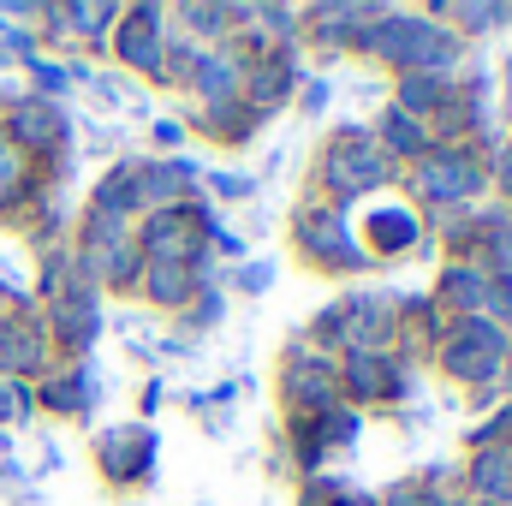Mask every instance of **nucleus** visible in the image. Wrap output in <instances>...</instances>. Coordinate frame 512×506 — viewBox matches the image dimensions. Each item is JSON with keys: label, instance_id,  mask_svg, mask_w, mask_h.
Returning <instances> with one entry per match:
<instances>
[{"label": "nucleus", "instance_id": "obj_1", "mask_svg": "<svg viewBox=\"0 0 512 506\" xmlns=\"http://www.w3.org/2000/svg\"><path fill=\"white\" fill-rule=\"evenodd\" d=\"M358 54H376L387 66H405V72H429V78H447L459 66V42L453 30H441L435 18H393V12H364L358 18Z\"/></svg>", "mask_w": 512, "mask_h": 506}, {"label": "nucleus", "instance_id": "obj_2", "mask_svg": "<svg viewBox=\"0 0 512 506\" xmlns=\"http://www.w3.org/2000/svg\"><path fill=\"white\" fill-rule=\"evenodd\" d=\"M292 239H298V251L310 256L322 274H358V268H370V256H364L352 221L340 209H298Z\"/></svg>", "mask_w": 512, "mask_h": 506}, {"label": "nucleus", "instance_id": "obj_3", "mask_svg": "<svg viewBox=\"0 0 512 506\" xmlns=\"http://www.w3.org/2000/svg\"><path fill=\"white\" fill-rule=\"evenodd\" d=\"M512 346H507V328H495V322H483V316H471V322H459L447 340H441V364H447V376L459 381H495L507 370Z\"/></svg>", "mask_w": 512, "mask_h": 506}, {"label": "nucleus", "instance_id": "obj_4", "mask_svg": "<svg viewBox=\"0 0 512 506\" xmlns=\"http://www.w3.org/2000/svg\"><path fill=\"white\" fill-rule=\"evenodd\" d=\"M322 185L334 197H364V191H382L387 185V155L364 137H340L328 155H322Z\"/></svg>", "mask_w": 512, "mask_h": 506}, {"label": "nucleus", "instance_id": "obj_5", "mask_svg": "<svg viewBox=\"0 0 512 506\" xmlns=\"http://www.w3.org/2000/svg\"><path fill=\"white\" fill-rule=\"evenodd\" d=\"M483 191V167L465 155V149H429L423 161H417V197H429V203H447V209H459L465 197H477Z\"/></svg>", "mask_w": 512, "mask_h": 506}, {"label": "nucleus", "instance_id": "obj_6", "mask_svg": "<svg viewBox=\"0 0 512 506\" xmlns=\"http://www.w3.org/2000/svg\"><path fill=\"white\" fill-rule=\"evenodd\" d=\"M161 6H131L120 12V30H114V42H120V60H126L131 72H149V78H161L167 72V36H161Z\"/></svg>", "mask_w": 512, "mask_h": 506}, {"label": "nucleus", "instance_id": "obj_7", "mask_svg": "<svg viewBox=\"0 0 512 506\" xmlns=\"http://www.w3.org/2000/svg\"><path fill=\"white\" fill-rule=\"evenodd\" d=\"M423 239V215L411 203H376L370 221H364V256H399V251H417Z\"/></svg>", "mask_w": 512, "mask_h": 506}, {"label": "nucleus", "instance_id": "obj_8", "mask_svg": "<svg viewBox=\"0 0 512 506\" xmlns=\"http://www.w3.org/2000/svg\"><path fill=\"white\" fill-rule=\"evenodd\" d=\"M96 459H102L108 483H143L149 465H155V435L149 429H114V435L96 441Z\"/></svg>", "mask_w": 512, "mask_h": 506}, {"label": "nucleus", "instance_id": "obj_9", "mask_svg": "<svg viewBox=\"0 0 512 506\" xmlns=\"http://www.w3.org/2000/svg\"><path fill=\"white\" fill-rule=\"evenodd\" d=\"M102 334V310H96V286H66L54 292V340L66 352H84Z\"/></svg>", "mask_w": 512, "mask_h": 506}, {"label": "nucleus", "instance_id": "obj_10", "mask_svg": "<svg viewBox=\"0 0 512 506\" xmlns=\"http://www.w3.org/2000/svg\"><path fill=\"white\" fill-rule=\"evenodd\" d=\"M48 364V334L30 322V316H6L0 322V376L18 381V376H36Z\"/></svg>", "mask_w": 512, "mask_h": 506}, {"label": "nucleus", "instance_id": "obj_11", "mask_svg": "<svg viewBox=\"0 0 512 506\" xmlns=\"http://www.w3.org/2000/svg\"><path fill=\"white\" fill-rule=\"evenodd\" d=\"M6 137L18 143V155H24V149L42 155V149H54V143L66 137V120H60L54 102H30V96H24V102L12 108V131H6Z\"/></svg>", "mask_w": 512, "mask_h": 506}, {"label": "nucleus", "instance_id": "obj_12", "mask_svg": "<svg viewBox=\"0 0 512 506\" xmlns=\"http://www.w3.org/2000/svg\"><path fill=\"white\" fill-rule=\"evenodd\" d=\"M340 381H346V393H352V399H393V393L405 387L399 364L382 358V352H352V358H346V370H340Z\"/></svg>", "mask_w": 512, "mask_h": 506}, {"label": "nucleus", "instance_id": "obj_13", "mask_svg": "<svg viewBox=\"0 0 512 506\" xmlns=\"http://www.w3.org/2000/svg\"><path fill=\"white\" fill-rule=\"evenodd\" d=\"M489 286H495V274L489 268H477V262H453L447 274H441V304L453 310V316H483L489 310Z\"/></svg>", "mask_w": 512, "mask_h": 506}, {"label": "nucleus", "instance_id": "obj_14", "mask_svg": "<svg viewBox=\"0 0 512 506\" xmlns=\"http://www.w3.org/2000/svg\"><path fill=\"white\" fill-rule=\"evenodd\" d=\"M286 399L304 405L310 417L328 411V405H334V370H328L322 358H298V364L286 370Z\"/></svg>", "mask_w": 512, "mask_h": 506}, {"label": "nucleus", "instance_id": "obj_15", "mask_svg": "<svg viewBox=\"0 0 512 506\" xmlns=\"http://www.w3.org/2000/svg\"><path fill=\"white\" fill-rule=\"evenodd\" d=\"M143 298L149 304H191L197 298V268H173V262H143Z\"/></svg>", "mask_w": 512, "mask_h": 506}, {"label": "nucleus", "instance_id": "obj_16", "mask_svg": "<svg viewBox=\"0 0 512 506\" xmlns=\"http://www.w3.org/2000/svg\"><path fill=\"white\" fill-rule=\"evenodd\" d=\"M453 102V78H429V72H405L399 78V114H447Z\"/></svg>", "mask_w": 512, "mask_h": 506}, {"label": "nucleus", "instance_id": "obj_17", "mask_svg": "<svg viewBox=\"0 0 512 506\" xmlns=\"http://www.w3.org/2000/svg\"><path fill=\"white\" fill-rule=\"evenodd\" d=\"M471 489L483 495V506H507L512 501V453L507 447H495V453H477L471 459Z\"/></svg>", "mask_w": 512, "mask_h": 506}, {"label": "nucleus", "instance_id": "obj_18", "mask_svg": "<svg viewBox=\"0 0 512 506\" xmlns=\"http://www.w3.org/2000/svg\"><path fill=\"white\" fill-rule=\"evenodd\" d=\"M42 399H48L60 417H84V411H90V370H84V364H72L66 376H54L48 387H42Z\"/></svg>", "mask_w": 512, "mask_h": 506}, {"label": "nucleus", "instance_id": "obj_19", "mask_svg": "<svg viewBox=\"0 0 512 506\" xmlns=\"http://www.w3.org/2000/svg\"><path fill=\"white\" fill-rule=\"evenodd\" d=\"M382 143L393 149V155H411V161H423L429 155V137H423V120H411V114H399V108H387V120H382Z\"/></svg>", "mask_w": 512, "mask_h": 506}, {"label": "nucleus", "instance_id": "obj_20", "mask_svg": "<svg viewBox=\"0 0 512 506\" xmlns=\"http://www.w3.org/2000/svg\"><path fill=\"white\" fill-rule=\"evenodd\" d=\"M48 18L66 24V30H78V36H102L108 24H120V6H54Z\"/></svg>", "mask_w": 512, "mask_h": 506}, {"label": "nucleus", "instance_id": "obj_21", "mask_svg": "<svg viewBox=\"0 0 512 506\" xmlns=\"http://www.w3.org/2000/svg\"><path fill=\"white\" fill-rule=\"evenodd\" d=\"M24 173H30V161H24V155H18V143L0 131V215L24 197Z\"/></svg>", "mask_w": 512, "mask_h": 506}, {"label": "nucleus", "instance_id": "obj_22", "mask_svg": "<svg viewBox=\"0 0 512 506\" xmlns=\"http://www.w3.org/2000/svg\"><path fill=\"white\" fill-rule=\"evenodd\" d=\"M441 18H447V24H471V30H489V24H501L507 12H501V6H441Z\"/></svg>", "mask_w": 512, "mask_h": 506}, {"label": "nucleus", "instance_id": "obj_23", "mask_svg": "<svg viewBox=\"0 0 512 506\" xmlns=\"http://www.w3.org/2000/svg\"><path fill=\"white\" fill-rule=\"evenodd\" d=\"M30 405H36L30 387H18V381L0 376V423H6V417H30Z\"/></svg>", "mask_w": 512, "mask_h": 506}, {"label": "nucleus", "instance_id": "obj_24", "mask_svg": "<svg viewBox=\"0 0 512 506\" xmlns=\"http://www.w3.org/2000/svg\"><path fill=\"white\" fill-rule=\"evenodd\" d=\"M387 506H453V501H441V495H429V489H405V495H393Z\"/></svg>", "mask_w": 512, "mask_h": 506}, {"label": "nucleus", "instance_id": "obj_25", "mask_svg": "<svg viewBox=\"0 0 512 506\" xmlns=\"http://www.w3.org/2000/svg\"><path fill=\"white\" fill-rule=\"evenodd\" d=\"M268 280H274V274H268V268H262V262H256V268H245V274H239V286H245V292H262V286H268Z\"/></svg>", "mask_w": 512, "mask_h": 506}, {"label": "nucleus", "instance_id": "obj_26", "mask_svg": "<svg viewBox=\"0 0 512 506\" xmlns=\"http://www.w3.org/2000/svg\"><path fill=\"white\" fill-rule=\"evenodd\" d=\"M197 322H221V292H209V298H197Z\"/></svg>", "mask_w": 512, "mask_h": 506}, {"label": "nucleus", "instance_id": "obj_27", "mask_svg": "<svg viewBox=\"0 0 512 506\" xmlns=\"http://www.w3.org/2000/svg\"><path fill=\"white\" fill-rule=\"evenodd\" d=\"M155 143H179V120H155Z\"/></svg>", "mask_w": 512, "mask_h": 506}, {"label": "nucleus", "instance_id": "obj_28", "mask_svg": "<svg viewBox=\"0 0 512 506\" xmlns=\"http://www.w3.org/2000/svg\"><path fill=\"white\" fill-rule=\"evenodd\" d=\"M334 506H370V501H334Z\"/></svg>", "mask_w": 512, "mask_h": 506}, {"label": "nucleus", "instance_id": "obj_29", "mask_svg": "<svg viewBox=\"0 0 512 506\" xmlns=\"http://www.w3.org/2000/svg\"><path fill=\"white\" fill-rule=\"evenodd\" d=\"M459 506H483V501H459Z\"/></svg>", "mask_w": 512, "mask_h": 506}, {"label": "nucleus", "instance_id": "obj_30", "mask_svg": "<svg viewBox=\"0 0 512 506\" xmlns=\"http://www.w3.org/2000/svg\"><path fill=\"white\" fill-rule=\"evenodd\" d=\"M507 453H512V447H507Z\"/></svg>", "mask_w": 512, "mask_h": 506}]
</instances>
